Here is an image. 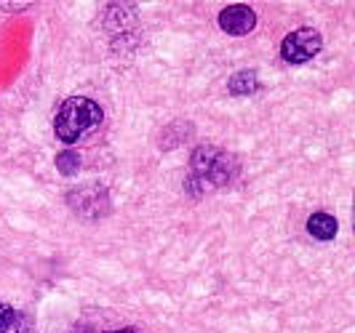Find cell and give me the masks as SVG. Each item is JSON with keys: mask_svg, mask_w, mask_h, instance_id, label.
I'll use <instances>...</instances> for the list:
<instances>
[{"mask_svg": "<svg viewBox=\"0 0 355 333\" xmlns=\"http://www.w3.org/2000/svg\"><path fill=\"white\" fill-rule=\"evenodd\" d=\"M56 168L62 171L64 176H72V174H78V168H80V155L78 152H59L56 155Z\"/></svg>", "mask_w": 355, "mask_h": 333, "instance_id": "obj_8", "label": "cell"}, {"mask_svg": "<svg viewBox=\"0 0 355 333\" xmlns=\"http://www.w3.org/2000/svg\"><path fill=\"white\" fill-rule=\"evenodd\" d=\"M99 123H102V107L86 96H70L62 102L53 118V134L59 141L72 144L91 134Z\"/></svg>", "mask_w": 355, "mask_h": 333, "instance_id": "obj_1", "label": "cell"}, {"mask_svg": "<svg viewBox=\"0 0 355 333\" xmlns=\"http://www.w3.org/2000/svg\"><path fill=\"white\" fill-rule=\"evenodd\" d=\"M107 333H139L137 328H121V331H107Z\"/></svg>", "mask_w": 355, "mask_h": 333, "instance_id": "obj_9", "label": "cell"}, {"mask_svg": "<svg viewBox=\"0 0 355 333\" xmlns=\"http://www.w3.org/2000/svg\"><path fill=\"white\" fill-rule=\"evenodd\" d=\"M337 229H339V222L331 213H326V210H318V213H313V216L307 219V232H310L315 240H334Z\"/></svg>", "mask_w": 355, "mask_h": 333, "instance_id": "obj_5", "label": "cell"}, {"mask_svg": "<svg viewBox=\"0 0 355 333\" xmlns=\"http://www.w3.org/2000/svg\"><path fill=\"white\" fill-rule=\"evenodd\" d=\"M0 333H27V317L8 304H0Z\"/></svg>", "mask_w": 355, "mask_h": 333, "instance_id": "obj_6", "label": "cell"}, {"mask_svg": "<svg viewBox=\"0 0 355 333\" xmlns=\"http://www.w3.org/2000/svg\"><path fill=\"white\" fill-rule=\"evenodd\" d=\"M219 27L227 35H249L251 30L257 27V14L251 11L249 6H227L219 11Z\"/></svg>", "mask_w": 355, "mask_h": 333, "instance_id": "obj_4", "label": "cell"}, {"mask_svg": "<svg viewBox=\"0 0 355 333\" xmlns=\"http://www.w3.org/2000/svg\"><path fill=\"white\" fill-rule=\"evenodd\" d=\"M190 168H193V181H198V192H203L230 181L235 160L219 147H198L190 158Z\"/></svg>", "mask_w": 355, "mask_h": 333, "instance_id": "obj_2", "label": "cell"}, {"mask_svg": "<svg viewBox=\"0 0 355 333\" xmlns=\"http://www.w3.org/2000/svg\"><path fill=\"white\" fill-rule=\"evenodd\" d=\"M227 88H230V93H235V96H241V93H251V91L257 88V72L243 70V72H238V75H232Z\"/></svg>", "mask_w": 355, "mask_h": 333, "instance_id": "obj_7", "label": "cell"}, {"mask_svg": "<svg viewBox=\"0 0 355 333\" xmlns=\"http://www.w3.org/2000/svg\"><path fill=\"white\" fill-rule=\"evenodd\" d=\"M320 48H323V37H320L318 30L302 27V30H294L291 35L284 37L281 56H284V62H288V64H304L313 56H318Z\"/></svg>", "mask_w": 355, "mask_h": 333, "instance_id": "obj_3", "label": "cell"}]
</instances>
